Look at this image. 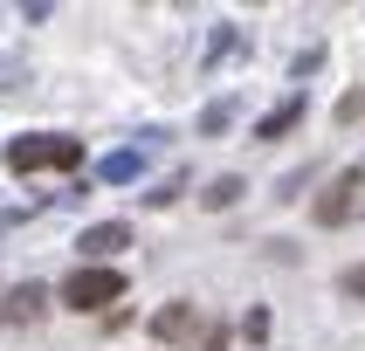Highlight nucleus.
Returning <instances> with one entry per match:
<instances>
[{
  "label": "nucleus",
  "mask_w": 365,
  "mask_h": 351,
  "mask_svg": "<svg viewBox=\"0 0 365 351\" xmlns=\"http://www.w3.org/2000/svg\"><path fill=\"white\" fill-rule=\"evenodd\" d=\"M83 165V138H69V131H28V138L7 145V172H76Z\"/></svg>",
  "instance_id": "obj_1"
},
{
  "label": "nucleus",
  "mask_w": 365,
  "mask_h": 351,
  "mask_svg": "<svg viewBox=\"0 0 365 351\" xmlns=\"http://www.w3.org/2000/svg\"><path fill=\"white\" fill-rule=\"evenodd\" d=\"M124 296V268H76L69 283H62V303L69 310H103Z\"/></svg>",
  "instance_id": "obj_2"
},
{
  "label": "nucleus",
  "mask_w": 365,
  "mask_h": 351,
  "mask_svg": "<svg viewBox=\"0 0 365 351\" xmlns=\"http://www.w3.org/2000/svg\"><path fill=\"white\" fill-rule=\"evenodd\" d=\"M83 268H110V255L118 248H131V227L124 221H97V227H83Z\"/></svg>",
  "instance_id": "obj_3"
},
{
  "label": "nucleus",
  "mask_w": 365,
  "mask_h": 351,
  "mask_svg": "<svg viewBox=\"0 0 365 351\" xmlns=\"http://www.w3.org/2000/svg\"><path fill=\"white\" fill-rule=\"evenodd\" d=\"M152 337H159V345H193V337H207V324H200L193 303H165L159 317H152Z\"/></svg>",
  "instance_id": "obj_4"
},
{
  "label": "nucleus",
  "mask_w": 365,
  "mask_h": 351,
  "mask_svg": "<svg viewBox=\"0 0 365 351\" xmlns=\"http://www.w3.org/2000/svg\"><path fill=\"white\" fill-rule=\"evenodd\" d=\"M359 193H365V172H359V165H345V172L331 179V193L317 200V221H324V227L351 221V200H359Z\"/></svg>",
  "instance_id": "obj_5"
},
{
  "label": "nucleus",
  "mask_w": 365,
  "mask_h": 351,
  "mask_svg": "<svg viewBox=\"0 0 365 351\" xmlns=\"http://www.w3.org/2000/svg\"><path fill=\"white\" fill-rule=\"evenodd\" d=\"M0 317H7V324H41V317H48V289H41V283H21V289H7Z\"/></svg>",
  "instance_id": "obj_6"
},
{
  "label": "nucleus",
  "mask_w": 365,
  "mask_h": 351,
  "mask_svg": "<svg viewBox=\"0 0 365 351\" xmlns=\"http://www.w3.org/2000/svg\"><path fill=\"white\" fill-rule=\"evenodd\" d=\"M297 124H304V90H289V97L255 124V138H283V131H297Z\"/></svg>",
  "instance_id": "obj_7"
},
{
  "label": "nucleus",
  "mask_w": 365,
  "mask_h": 351,
  "mask_svg": "<svg viewBox=\"0 0 365 351\" xmlns=\"http://www.w3.org/2000/svg\"><path fill=\"white\" fill-rule=\"evenodd\" d=\"M138 165H145V152H103V159H97V179L131 186V179H138Z\"/></svg>",
  "instance_id": "obj_8"
},
{
  "label": "nucleus",
  "mask_w": 365,
  "mask_h": 351,
  "mask_svg": "<svg viewBox=\"0 0 365 351\" xmlns=\"http://www.w3.org/2000/svg\"><path fill=\"white\" fill-rule=\"evenodd\" d=\"M227 124H235V97H221V103H207V117H200V138H221Z\"/></svg>",
  "instance_id": "obj_9"
},
{
  "label": "nucleus",
  "mask_w": 365,
  "mask_h": 351,
  "mask_svg": "<svg viewBox=\"0 0 365 351\" xmlns=\"http://www.w3.org/2000/svg\"><path fill=\"white\" fill-rule=\"evenodd\" d=\"M200 200H207V206H235V200H242V179H235V172H221V179L207 186Z\"/></svg>",
  "instance_id": "obj_10"
},
{
  "label": "nucleus",
  "mask_w": 365,
  "mask_h": 351,
  "mask_svg": "<svg viewBox=\"0 0 365 351\" xmlns=\"http://www.w3.org/2000/svg\"><path fill=\"white\" fill-rule=\"evenodd\" d=\"M242 337H255V345H262V337H269V310H248V317H242Z\"/></svg>",
  "instance_id": "obj_11"
},
{
  "label": "nucleus",
  "mask_w": 365,
  "mask_h": 351,
  "mask_svg": "<svg viewBox=\"0 0 365 351\" xmlns=\"http://www.w3.org/2000/svg\"><path fill=\"white\" fill-rule=\"evenodd\" d=\"M227 48H235V28H214V41H207V62H221Z\"/></svg>",
  "instance_id": "obj_12"
},
{
  "label": "nucleus",
  "mask_w": 365,
  "mask_h": 351,
  "mask_svg": "<svg viewBox=\"0 0 365 351\" xmlns=\"http://www.w3.org/2000/svg\"><path fill=\"white\" fill-rule=\"evenodd\" d=\"M317 62H324V48H304V56H297V62H289V76H297V83H304V76H310V69H317Z\"/></svg>",
  "instance_id": "obj_13"
},
{
  "label": "nucleus",
  "mask_w": 365,
  "mask_h": 351,
  "mask_svg": "<svg viewBox=\"0 0 365 351\" xmlns=\"http://www.w3.org/2000/svg\"><path fill=\"white\" fill-rule=\"evenodd\" d=\"M180 200V179H165V186H152V193H145V206H173Z\"/></svg>",
  "instance_id": "obj_14"
},
{
  "label": "nucleus",
  "mask_w": 365,
  "mask_h": 351,
  "mask_svg": "<svg viewBox=\"0 0 365 351\" xmlns=\"http://www.w3.org/2000/svg\"><path fill=\"white\" fill-rule=\"evenodd\" d=\"M338 289H345V296H365V262L345 268V276H338Z\"/></svg>",
  "instance_id": "obj_15"
},
{
  "label": "nucleus",
  "mask_w": 365,
  "mask_h": 351,
  "mask_svg": "<svg viewBox=\"0 0 365 351\" xmlns=\"http://www.w3.org/2000/svg\"><path fill=\"white\" fill-rule=\"evenodd\" d=\"M359 110H365V90H351V97L338 103V124H351V117H359Z\"/></svg>",
  "instance_id": "obj_16"
},
{
  "label": "nucleus",
  "mask_w": 365,
  "mask_h": 351,
  "mask_svg": "<svg viewBox=\"0 0 365 351\" xmlns=\"http://www.w3.org/2000/svg\"><path fill=\"white\" fill-rule=\"evenodd\" d=\"M14 221H21V214H0V234H7V227H14Z\"/></svg>",
  "instance_id": "obj_17"
}]
</instances>
